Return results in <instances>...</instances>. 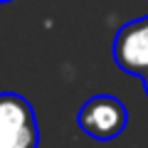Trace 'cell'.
<instances>
[{
	"instance_id": "1",
	"label": "cell",
	"mask_w": 148,
	"mask_h": 148,
	"mask_svg": "<svg viewBox=\"0 0 148 148\" xmlns=\"http://www.w3.org/2000/svg\"><path fill=\"white\" fill-rule=\"evenodd\" d=\"M40 126L30 101L20 94H0V148H37Z\"/></svg>"
},
{
	"instance_id": "2",
	"label": "cell",
	"mask_w": 148,
	"mask_h": 148,
	"mask_svg": "<svg viewBox=\"0 0 148 148\" xmlns=\"http://www.w3.org/2000/svg\"><path fill=\"white\" fill-rule=\"evenodd\" d=\"M79 128L96 141H114L128 123V111L116 96H91L79 111Z\"/></svg>"
},
{
	"instance_id": "3",
	"label": "cell",
	"mask_w": 148,
	"mask_h": 148,
	"mask_svg": "<svg viewBox=\"0 0 148 148\" xmlns=\"http://www.w3.org/2000/svg\"><path fill=\"white\" fill-rule=\"evenodd\" d=\"M114 62L128 74H148V15L131 20L114 37Z\"/></svg>"
},
{
	"instance_id": "4",
	"label": "cell",
	"mask_w": 148,
	"mask_h": 148,
	"mask_svg": "<svg viewBox=\"0 0 148 148\" xmlns=\"http://www.w3.org/2000/svg\"><path fill=\"white\" fill-rule=\"evenodd\" d=\"M143 86H146V94H148V74H143Z\"/></svg>"
},
{
	"instance_id": "5",
	"label": "cell",
	"mask_w": 148,
	"mask_h": 148,
	"mask_svg": "<svg viewBox=\"0 0 148 148\" xmlns=\"http://www.w3.org/2000/svg\"><path fill=\"white\" fill-rule=\"evenodd\" d=\"M5 3H12V0H0V5H5Z\"/></svg>"
}]
</instances>
